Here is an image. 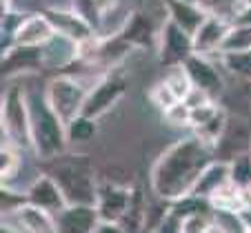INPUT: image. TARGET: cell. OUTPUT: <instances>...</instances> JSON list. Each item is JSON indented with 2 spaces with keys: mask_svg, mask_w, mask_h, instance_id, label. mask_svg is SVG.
Here are the masks:
<instances>
[{
  "mask_svg": "<svg viewBox=\"0 0 251 233\" xmlns=\"http://www.w3.org/2000/svg\"><path fill=\"white\" fill-rule=\"evenodd\" d=\"M213 160V149L191 133L189 138L167 147L156 160L151 169V191L162 202H174L194 191L198 178Z\"/></svg>",
  "mask_w": 251,
  "mask_h": 233,
  "instance_id": "cell-1",
  "label": "cell"
},
{
  "mask_svg": "<svg viewBox=\"0 0 251 233\" xmlns=\"http://www.w3.org/2000/svg\"><path fill=\"white\" fill-rule=\"evenodd\" d=\"M29 105V133H31V151L43 160H53L62 156L69 147L67 124L49 105L45 87L27 89Z\"/></svg>",
  "mask_w": 251,
  "mask_h": 233,
  "instance_id": "cell-2",
  "label": "cell"
},
{
  "mask_svg": "<svg viewBox=\"0 0 251 233\" xmlns=\"http://www.w3.org/2000/svg\"><path fill=\"white\" fill-rule=\"evenodd\" d=\"M60 162L49 169L56 182L60 185L69 205H96L98 202V173L94 171L87 156H58Z\"/></svg>",
  "mask_w": 251,
  "mask_h": 233,
  "instance_id": "cell-3",
  "label": "cell"
},
{
  "mask_svg": "<svg viewBox=\"0 0 251 233\" xmlns=\"http://www.w3.org/2000/svg\"><path fill=\"white\" fill-rule=\"evenodd\" d=\"M0 124H2V140L16 142L18 147L31 149V133H29V105L27 87L20 80H14L2 93L0 102Z\"/></svg>",
  "mask_w": 251,
  "mask_h": 233,
  "instance_id": "cell-4",
  "label": "cell"
},
{
  "mask_svg": "<svg viewBox=\"0 0 251 233\" xmlns=\"http://www.w3.org/2000/svg\"><path fill=\"white\" fill-rule=\"evenodd\" d=\"M45 93H47V100L49 105L53 107V111L67 124L71 118H76L82 111V105H85V98L89 93V89L80 80H76L74 73L62 71L45 82Z\"/></svg>",
  "mask_w": 251,
  "mask_h": 233,
  "instance_id": "cell-5",
  "label": "cell"
},
{
  "mask_svg": "<svg viewBox=\"0 0 251 233\" xmlns=\"http://www.w3.org/2000/svg\"><path fill=\"white\" fill-rule=\"evenodd\" d=\"M158 62L162 67L180 65L191 53H196L194 47V33L187 31L182 24L167 18L162 27L158 29Z\"/></svg>",
  "mask_w": 251,
  "mask_h": 233,
  "instance_id": "cell-6",
  "label": "cell"
},
{
  "mask_svg": "<svg viewBox=\"0 0 251 233\" xmlns=\"http://www.w3.org/2000/svg\"><path fill=\"white\" fill-rule=\"evenodd\" d=\"M0 69L5 78H23L27 73H38L45 69V47L33 45H11L2 51Z\"/></svg>",
  "mask_w": 251,
  "mask_h": 233,
  "instance_id": "cell-7",
  "label": "cell"
},
{
  "mask_svg": "<svg viewBox=\"0 0 251 233\" xmlns=\"http://www.w3.org/2000/svg\"><path fill=\"white\" fill-rule=\"evenodd\" d=\"M251 151V122L242 116L229 114L225 131L220 136L218 144L213 147V153L218 160H233L240 153Z\"/></svg>",
  "mask_w": 251,
  "mask_h": 233,
  "instance_id": "cell-8",
  "label": "cell"
},
{
  "mask_svg": "<svg viewBox=\"0 0 251 233\" xmlns=\"http://www.w3.org/2000/svg\"><path fill=\"white\" fill-rule=\"evenodd\" d=\"M125 91H127V82H125L123 76H104L100 82L89 87V93L85 98L80 114H87L91 118H100L123 98Z\"/></svg>",
  "mask_w": 251,
  "mask_h": 233,
  "instance_id": "cell-9",
  "label": "cell"
},
{
  "mask_svg": "<svg viewBox=\"0 0 251 233\" xmlns=\"http://www.w3.org/2000/svg\"><path fill=\"white\" fill-rule=\"evenodd\" d=\"M133 200V189L129 185H116V182H100L98 207L100 220H116L123 222L125 213L129 211Z\"/></svg>",
  "mask_w": 251,
  "mask_h": 233,
  "instance_id": "cell-10",
  "label": "cell"
},
{
  "mask_svg": "<svg viewBox=\"0 0 251 233\" xmlns=\"http://www.w3.org/2000/svg\"><path fill=\"white\" fill-rule=\"evenodd\" d=\"M2 218H9V229H14V231H27V233L58 231L56 215L40 209V207H36V205H31L29 200L25 205H20L18 209H14L11 213L2 215Z\"/></svg>",
  "mask_w": 251,
  "mask_h": 233,
  "instance_id": "cell-11",
  "label": "cell"
},
{
  "mask_svg": "<svg viewBox=\"0 0 251 233\" xmlns=\"http://www.w3.org/2000/svg\"><path fill=\"white\" fill-rule=\"evenodd\" d=\"M27 200L31 205L40 207V209L49 211V213L58 215L62 209H65L69 202H67L65 193H62L60 185L56 182V178L51 173H43L36 180L31 182V186L27 189Z\"/></svg>",
  "mask_w": 251,
  "mask_h": 233,
  "instance_id": "cell-12",
  "label": "cell"
},
{
  "mask_svg": "<svg viewBox=\"0 0 251 233\" xmlns=\"http://www.w3.org/2000/svg\"><path fill=\"white\" fill-rule=\"evenodd\" d=\"M182 65H185L194 87L207 91L211 98L223 93V89H225L223 76H220V71L216 69V65L209 60V56H204V53H191Z\"/></svg>",
  "mask_w": 251,
  "mask_h": 233,
  "instance_id": "cell-13",
  "label": "cell"
},
{
  "mask_svg": "<svg viewBox=\"0 0 251 233\" xmlns=\"http://www.w3.org/2000/svg\"><path fill=\"white\" fill-rule=\"evenodd\" d=\"M43 14L51 20L56 33H60V36H65V38L74 40V43H82V40L94 38L96 36V29L74 9H56V7H47V9H43Z\"/></svg>",
  "mask_w": 251,
  "mask_h": 233,
  "instance_id": "cell-14",
  "label": "cell"
},
{
  "mask_svg": "<svg viewBox=\"0 0 251 233\" xmlns=\"http://www.w3.org/2000/svg\"><path fill=\"white\" fill-rule=\"evenodd\" d=\"M100 211L96 205H67L56 215L58 231L62 233H96Z\"/></svg>",
  "mask_w": 251,
  "mask_h": 233,
  "instance_id": "cell-15",
  "label": "cell"
},
{
  "mask_svg": "<svg viewBox=\"0 0 251 233\" xmlns=\"http://www.w3.org/2000/svg\"><path fill=\"white\" fill-rule=\"evenodd\" d=\"M231 20L220 18V16H209L202 20L198 29L194 31V47L196 53H204V56H211V53H220L225 38H227L229 29H231Z\"/></svg>",
  "mask_w": 251,
  "mask_h": 233,
  "instance_id": "cell-16",
  "label": "cell"
},
{
  "mask_svg": "<svg viewBox=\"0 0 251 233\" xmlns=\"http://www.w3.org/2000/svg\"><path fill=\"white\" fill-rule=\"evenodd\" d=\"M118 33L133 49H151L153 45H158V33L153 29L151 18L147 14H142V11L129 14Z\"/></svg>",
  "mask_w": 251,
  "mask_h": 233,
  "instance_id": "cell-17",
  "label": "cell"
},
{
  "mask_svg": "<svg viewBox=\"0 0 251 233\" xmlns=\"http://www.w3.org/2000/svg\"><path fill=\"white\" fill-rule=\"evenodd\" d=\"M56 36L51 20L38 11V14H27L20 24V29L16 31L14 45H33V47H45L49 40Z\"/></svg>",
  "mask_w": 251,
  "mask_h": 233,
  "instance_id": "cell-18",
  "label": "cell"
},
{
  "mask_svg": "<svg viewBox=\"0 0 251 233\" xmlns=\"http://www.w3.org/2000/svg\"><path fill=\"white\" fill-rule=\"evenodd\" d=\"M229 182H231V178H229V162L216 158V160L202 171V176L198 178V182H196L191 193L204 195V198L211 200V195L218 193V191L223 189L225 185H229Z\"/></svg>",
  "mask_w": 251,
  "mask_h": 233,
  "instance_id": "cell-19",
  "label": "cell"
},
{
  "mask_svg": "<svg viewBox=\"0 0 251 233\" xmlns=\"http://www.w3.org/2000/svg\"><path fill=\"white\" fill-rule=\"evenodd\" d=\"M162 2H165V9L169 14V18L176 20L178 24H182L191 33L207 18V14L200 9L198 2H185V0H162Z\"/></svg>",
  "mask_w": 251,
  "mask_h": 233,
  "instance_id": "cell-20",
  "label": "cell"
},
{
  "mask_svg": "<svg viewBox=\"0 0 251 233\" xmlns=\"http://www.w3.org/2000/svg\"><path fill=\"white\" fill-rule=\"evenodd\" d=\"M114 7V0H71V9L78 11L91 27L98 31L104 14Z\"/></svg>",
  "mask_w": 251,
  "mask_h": 233,
  "instance_id": "cell-21",
  "label": "cell"
},
{
  "mask_svg": "<svg viewBox=\"0 0 251 233\" xmlns=\"http://www.w3.org/2000/svg\"><path fill=\"white\" fill-rule=\"evenodd\" d=\"M98 131V118H91L87 114H78L76 118H71L67 122V138L69 144H82L91 140Z\"/></svg>",
  "mask_w": 251,
  "mask_h": 233,
  "instance_id": "cell-22",
  "label": "cell"
},
{
  "mask_svg": "<svg viewBox=\"0 0 251 233\" xmlns=\"http://www.w3.org/2000/svg\"><path fill=\"white\" fill-rule=\"evenodd\" d=\"M220 62L231 76L251 80V49L245 51H225L220 53Z\"/></svg>",
  "mask_w": 251,
  "mask_h": 233,
  "instance_id": "cell-23",
  "label": "cell"
},
{
  "mask_svg": "<svg viewBox=\"0 0 251 233\" xmlns=\"http://www.w3.org/2000/svg\"><path fill=\"white\" fill-rule=\"evenodd\" d=\"M20 149L16 142L2 140V149H0V176H2V185H9V180H14V176L20 169Z\"/></svg>",
  "mask_w": 251,
  "mask_h": 233,
  "instance_id": "cell-24",
  "label": "cell"
},
{
  "mask_svg": "<svg viewBox=\"0 0 251 233\" xmlns=\"http://www.w3.org/2000/svg\"><path fill=\"white\" fill-rule=\"evenodd\" d=\"M227 118H229V114L225 109H220L218 114L213 116L209 122H204V124H200V127H196L194 129V136H198L200 140H202L204 144H209V147H216L218 144V140H220V136H223V131H225V124H227Z\"/></svg>",
  "mask_w": 251,
  "mask_h": 233,
  "instance_id": "cell-25",
  "label": "cell"
},
{
  "mask_svg": "<svg viewBox=\"0 0 251 233\" xmlns=\"http://www.w3.org/2000/svg\"><path fill=\"white\" fill-rule=\"evenodd\" d=\"M162 80L169 85V89L174 91L180 100H185L187 93L194 89V82H191V78H189V73H187V69H185L182 62L180 65H169L167 67V73L162 76Z\"/></svg>",
  "mask_w": 251,
  "mask_h": 233,
  "instance_id": "cell-26",
  "label": "cell"
},
{
  "mask_svg": "<svg viewBox=\"0 0 251 233\" xmlns=\"http://www.w3.org/2000/svg\"><path fill=\"white\" fill-rule=\"evenodd\" d=\"M245 49H251V24L233 23L227 33V38H225V43H223V47H220V53L245 51Z\"/></svg>",
  "mask_w": 251,
  "mask_h": 233,
  "instance_id": "cell-27",
  "label": "cell"
},
{
  "mask_svg": "<svg viewBox=\"0 0 251 233\" xmlns=\"http://www.w3.org/2000/svg\"><path fill=\"white\" fill-rule=\"evenodd\" d=\"M229 178L238 189H249L251 186V151L240 153L233 160H229Z\"/></svg>",
  "mask_w": 251,
  "mask_h": 233,
  "instance_id": "cell-28",
  "label": "cell"
},
{
  "mask_svg": "<svg viewBox=\"0 0 251 233\" xmlns=\"http://www.w3.org/2000/svg\"><path fill=\"white\" fill-rule=\"evenodd\" d=\"M200 9L209 16H220V18H227V20H236L238 11L242 9L240 7V0H198Z\"/></svg>",
  "mask_w": 251,
  "mask_h": 233,
  "instance_id": "cell-29",
  "label": "cell"
},
{
  "mask_svg": "<svg viewBox=\"0 0 251 233\" xmlns=\"http://www.w3.org/2000/svg\"><path fill=\"white\" fill-rule=\"evenodd\" d=\"M23 11H16V9H7L2 11V23H0V36H2V51L5 49H9L11 45H14V38H16V31L20 29V24H23L25 20Z\"/></svg>",
  "mask_w": 251,
  "mask_h": 233,
  "instance_id": "cell-30",
  "label": "cell"
},
{
  "mask_svg": "<svg viewBox=\"0 0 251 233\" xmlns=\"http://www.w3.org/2000/svg\"><path fill=\"white\" fill-rule=\"evenodd\" d=\"M211 231H245V224H242L238 211L213 207V229Z\"/></svg>",
  "mask_w": 251,
  "mask_h": 233,
  "instance_id": "cell-31",
  "label": "cell"
},
{
  "mask_svg": "<svg viewBox=\"0 0 251 233\" xmlns=\"http://www.w3.org/2000/svg\"><path fill=\"white\" fill-rule=\"evenodd\" d=\"M162 118L171 124V127H191V107L185 100H176L171 107L162 111Z\"/></svg>",
  "mask_w": 251,
  "mask_h": 233,
  "instance_id": "cell-32",
  "label": "cell"
},
{
  "mask_svg": "<svg viewBox=\"0 0 251 233\" xmlns=\"http://www.w3.org/2000/svg\"><path fill=\"white\" fill-rule=\"evenodd\" d=\"M149 98H151V102H153V105H156L160 111H165L167 107H171L176 100H180L178 95L174 93V91L169 89V85H167L165 80H160L158 85H153V89L149 91Z\"/></svg>",
  "mask_w": 251,
  "mask_h": 233,
  "instance_id": "cell-33",
  "label": "cell"
},
{
  "mask_svg": "<svg viewBox=\"0 0 251 233\" xmlns=\"http://www.w3.org/2000/svg\"><path fill=\"white\" fill-rule=\"evenodd\" d=\"M220 111V107L213 102V100H209V102H204V105H198V107H191V129L200 127V124L209 122V120L213 118V116Z\"/></svg>",
  "mask_w": 251,
  "mask_h": 233,
  "instance_id": "cell-34",
  "label": "cell"
},
{
  "mask_svg": "<svg viewBox=\"0 0 251 233\" xmlns=\"http://www.w3.org/2000/svg\"><path fill=\"white\" fill-rule=\"evenodd\" d=\"M27 202V191L25 193H16L14 189H9V185H2V200H0V209H2V215L11 213L14 209H18L20 205Z\"/></svg>",
  "mask_w": 251,
  "mask_h": 233,
  "instance_id": "cell-35",
  "label": "cell"
},
{
  "mask_svg": "<svg viewBox=\"0 0 251 233\" xmlns=\"http://www.w3.org/2000/svg\"><path fill=\"white\" fill-rule=\"evenodd\" d=\"M238 213H240V220H242V224H245V231L251 233V205H242L240 209H238Z\"/></svg>",
  "mask_w": 251,
  "mask_h": 233,
  "instance_id": "cell-36",
  "label": "cell"
},
{
  "mask_svg": "<svg viewBox=\"0 0 251 233\" xmlns=\"http://www.w3.org/2000/svg\"><path fill=\"white\" fill-rule=\"evenodd\" d=\"M233 23H247V24H251V7H245V9L238 11V16H236V20H233Z\"/></svg>",
  "mask_w": 251,
  "mask_h": 233,
  "instance_id": "cell-37",
  "label": "cell"
},
{
  "mask_svg": "<svg viewBox=\"0 0 251 233\" xmlns=\"http://www.w3.org/2000/svg\"><path fill=\"white\" fill-rule=\"evenodd\" d=\"M7 9H14V5H11V0H2V11Z\"/></svg>",
  "mask_w": 251,
  "mask_h": 233,
  "instance_id": "cell-38",
  "label": "cell"
},
{
  "mask_svg": "<svg viewBox=\"0 0 251 233\" xmlns=\"http://www.w3.org/2000/svg\"><path fill=\"white\" fill-rule=\"evenodd\" d=\"M240 7L245 9V7H251V0H240Z\"/></svg>",
  "mask_w": 251,
  "mask_h": 233,
  "instance_id": "cell-39",
  "label": "cell"
},
{
  "mask_svg": "<svg viewBox=\"0 0 251 233\" xmlns=\"http://www.w3.org/2000/svg\"><path fill=\"white\" fill-rule=\"evenodd\" d=\"M185 2H198V0H185Z\"/></svg>",
  "mask_w": 251,
  "mask_h": 233,
  "instance_id": "cell-40",
  "label": "cell"
}]
</instances>
